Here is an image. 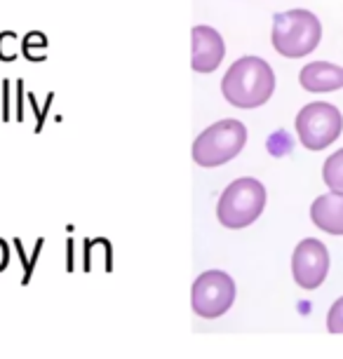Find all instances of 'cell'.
Listing matches in <instances>:
<instances>
[{"label":"cell","instance_id":"cell-1","mask_svg":"<svg viewBox=\"0 0 343 359\" xmlns=\"http://www.w3.org/2000/svg\"><path fill=\"white\" fill-rule=\"evenodd\" d=\"M275 92V73L261 57H242L228 66L221 94L235 108H259Z\"/></svg>","mask_w":343,"mask_h":359},{"label":"cell","instance_id":"cell-2","mask_svg":"<svg viewBox=\"0 0 343 359\" xmlns=\"http://www.w3.org/2000/svg\"><path fill=\"white\" fill-rule=\"evenodd\" d=\"M275 52L287 59H301L311 54L322 40L320 19L308 10H287L273 17L271 33Z\"/></svg>","mask_w":343,"mask_h":359},{"label":"cell","instance_id":"cell-3","mask_svg":"<svg viewBox=\"0 0 343 359\" xmlns=\"http://www.w3.org/2000/svg\"><path fill=\"white\" fill-rule=\"evenodd\" d=\"M266 209V188L257 179H238L221 193L217 216L221 226L240 230L252 226Z\"/></svg>","mask_w":343,"mask_h":359},{"label":"cell","instance_id":"cell-4","mask_svg":"<svg viewBox=\"0 0 343 359\" xmlns=\"http://www.w3.org/2000/svg\"><path fill=\"white\" fill-rule=\"evenodd\" d=\"M247 144V127L240 120H219L195 139L193 160L200 167H221L233 158H238L240 151Z\"/></svg>","mask_w":343,"mask_h":359},{"label":"cell","instance_id":"cell-5","mask_svg":"<svg viewBox=\"0 0 343 359\" xmlns=\"http://www.w3.org/2000/svg\"><path fill=\"white\" fill-rule=\"evenodd\" d=\"M343 132V115L334 104L315 101L299 111L297 115V134L299 141L308 151H322L332 146Z\"/></svg>","mask_w":343,"mask_h":359},{"label":"cell","instance_id":"cell-6","mask_svg":"<svg viewBox=\"0 0 343 359\" xmlns=\"http://www.w3.org/2000/svg\"><path fill=\"white\" fill-rule=\"evenodd\" d=\"M235 301V282L224 270H207L193 282L191 308L195 315L214 320L228 313Z\"/></svg>","mask_w":343,"mask_h":359},{"label":"cell","instance_id":"cell-7","mask_svg":"<svg viewBox=\"0 0 343 359\" xmlns=\"http://www.w3.org/2000/svg\"><path fill=\"white\" fill-rule=\"evenodd\" d=\"M292 273L301 289H318L327 280L329 273V252L315 237L299 242L292 256Z\"/></svg>","mask_w":343,"mask_h":359},{"label":"cell","instance_id":"cell-8","mask_svg":"<svg viewBox=\"0 0 343 359\" xmlns=\"http://www.w3.org/2000/svg\"><path fill=\"white\" fill-rule=\"evenodd\" d=\"M226 45L219 31L212 26H195L193 29V59L191 66L195 73H212L224 62Z\"/></svg>","mask_w":343,"mask_h":359},{"label":"cell","instance_id":"cell-9","mask_svg":"<svg viewBox=\"0 0 343 359\" xmlns=\"http://www.w3.org/2000/svg\"><path fill=\"white\" fill-rule=\"evenodd\" d=\"M299 83L306 92H334L343 87V66L329 62H313L306 64L299 73Z\"/></svg>","mask_w":343,"mask_h":359},{"label":"cell","instance_id":"cell-10","mask_svg":"<svg viewBox=\"0 0 343 359\" xmlns=\"http://www.w3.org/2000/svg\"><path fill=\"white\" fill-rule=\"evenodd\" d=\"M311 219L322 233L343 235V195L341 193L320 195L311 207Z\"/></svg>","mask_w":343,"mask_h":359},{"label":"cell","instance_id":"cell-11","mask_svg":"<svg viewBox=\"0 0 343 359\" xmlns=\"http://www.w3.org/2000/svg\"><path fill=\"white\" fill-rule=\"evenodd\" d=\"M322 179L329 191L343 195V148L327 158L325 167H322Z\"/></svg>","mask_w":343,"mask_h":359},{"label":"cell","instance_id":"cell-12","mask_svg":"<svg viewBox=\"0 0 343 359\" xmlns=\"http://www.w3.org/2000/svg\"><path fill=\"white\" fill-rule=\"evenodd\" d=\"M327 329H329V334H343V296L339 301H334V306L329 308Z\"/></svg>","mask_w":343,"mask_h":359}]
</instances>
